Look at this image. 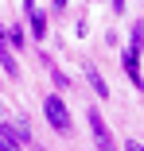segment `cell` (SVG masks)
I'll list each match as a JSON object with an SVG mask.
<instances>
[{
  "instance_id": "obj_1",
  "label": "cell",
  "mask_w": 144,
  "mask_h": 151,
  "mask_svg": "<svg viewBox=\"0 0 144 151\" xmlns=\"http://www.w3.org/2000/svg\"><path fill=\"white\" fill-rule=\"evenodd\" d=\"M43 116L51 120V128L59 132V136H70V132H74V120H70V109H66L63 97H55V93H51V97L43 101Z\"/></svg>"
},
{
  "instance_id": "obj_2",
  "label": "cell",
  "mask_w": 144,
  "mask_h": 151,
  "mask_svg": "<svg viewBox=\"0 0 144 151\" xmlns=\"http://www.w3.org/2000/svg\"><path fill=\"white\" fill-rule=\"evenodd\" d=\"M86 124H90V132H94L97 151H117V147H113V136H109V128H105V120H101V112H97V109L86 112Z\"/></svg>"
},
{
  "instance_id": "obj_3",
  "label": "cell",
  "mask_w": 144,
  "mask_h": 151,
  "mask_svg": "<svg viewBox=\"0 0 144 151\" xmlns=\"http://www.w3.org/2000/svg\"><path fill=\"white\" fill-rule=\"evenodd\" d=\"M82 74H86V81L94 85V93H97L101 101H109V97H113V93H109V85H105V78H101V74H97L94 66H82Z\"/></svg>"
},
{
  "instance_id": "obj_4",
  "label": "cell",
  "mask_w": 144,
  "mask_h": 151,
  "mask_svg": "<svg viewBox=\"0 0 144 151\" xmlns=\"http://www.w3.org/2000/svg\"><path fill=\"white\" fill-rule=\"evenodd\" d=\"M136 66H140V50H136V47H129V50H125V70H129V78L144 89V78H140V70H136Z\"/></svg>"
},
{
  "instance_id": "obj_5",
  "label": "cell",
  "mask_w": 144,
  "mask_h": 151,
  "mask_svg": "<svg viewBox=\"0 0 144 151\" xmlns=\"http://www.w3.org/2000/svg\"><path fill=\"white\" fill-rule=\"evenodd\" d=\"M0 70H4L8 78H20V66H16V54L8 43H0Z\"/></svg>"
},
{
  "instance_id": "obj_6",
  "label": "cell",
  "mask_w": 144,
  "mask_h": 151,
  "mask_svg": "<svg viewBox=\"0 0 144 151\" xmlns=\"http://www.w3.org/2000/svg\"><path fill=\"white\" fill-rule=\"evenodd\" d=\"M27 16H31V31H35V35H47V16H43V12H35V8L27 12Z\"/></svg>"
},
{
  "instance_id": "obj_7",
  "label": "cell",
  "mask_w": 144,
  "mask_h": 151,
  "mask_svg": "<svg viewBox=\"0 0 144 151\" xmlns=\"http://www.w3.org/2000/svg\"><path fill=\"white\" fill-rule=\"evenodd\" d=\"M132 47H136V50L144 47V23H136V27H132Z\"/></svg>"
},
{
  "instance_id": "obj_8",
  "label": "cell",
  "mask_w": 144,
  "mask_h": 151,
  "mask_svg": "<svg viewBox=\"0 0 144 151\" xmlns=\"http://www.w3.org/2000/svg\"><path fill=\"white\" fill-rule=\"evenodd\" d=\"M0 151H20V143H12V139L4 136V128H0Z\"/></svg>"
},
{
  "instance_id": "obj_9",
  "label": "cell",
  "mask_w": 144,
  "mask_h": 151,
  "mask_svg": "<svg viewBox=\"0 0 144 151\" xmlns=\"http://www.w3.org/2000/svg\"><path fill=\"white\" fill-rule=\"evenodd\" d=\"M125 151H144V143H140V139H129V143H125Z\"/></svg>"
},
{
  "instance_id": "obj_10",
  "label": "cell",
  "mask_w": 144,
  "mask_h": 151,
  "mask_svg": "<svg viewBox=\"0 0 144 151\" xmlns=\"http://www.w3.org/2000/svg\"><path fill=\"white\" fill-rule=\"evenodd\" d=\"M113 12H125V0H113Z\"/></svg>"
},
{
  "instance_id": "obj_11",
  "label": "cell",
  "mask_w": 144,
  "mask_h": 151,
  "mask_svg": "<svg viewBox=\"0 0 144 151\" xmlns=\"http://www.w3.org/2000/svg\"><path fill=\"white\" fill-rule=\"evenodd\" d=\"M63 8H66V0H55V12H63Z\"/></svg>"
}]
</instances>
